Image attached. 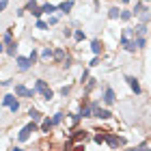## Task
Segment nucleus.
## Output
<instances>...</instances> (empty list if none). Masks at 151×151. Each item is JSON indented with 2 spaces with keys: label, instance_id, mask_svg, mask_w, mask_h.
Returning <instances> with one entry per match:
<instances>
[{
  "label": "nucleus",
  "instance_id": "7ed1b4c3",
  "mask_svg": "<svg viewBox=\"0 0 151 151\" xmlns=\"http://www.w3.org/2000/svg\"><path fill=\"white\" fill-rule=\"evenodd\" d=\"M108 145H110V149H119L125 145V138H121V136H112V134H108Z\"/></svg>",
  "mask_w": 151,
  "mask_h": 151
},
{
  "label": "nucleus",
  "instance_id": "1a4fd4ad",
  "mask_svg": "<svg viewBox=\"0 0 151 151\" xmlns=\"http://www.w3.org/2000/svg\"><path fill=\"white\" fill-rule=\"evenodd\" d=\"M26 11H30L32 15H37V17L41 15V13H43V11H41L39 6H37V2H35V0H30V2H28V6H26Z\"/></svg>",
  "mask_w": 151,
  "mask_h": 151
},
{
  "label": "nucleus",
  "instance_id": "bb28decb",
  "mask_svg": "<svg viewBox=\"0 0 151 151\" xmlns=\"http://www.w3.org/2000/svg\"><path fill=\"white\" fill-rule=\"evenodd\" d=\"M73 37H76V41H82V39H84V32H82V30H76Z\"/></svg>",
  "mask_w": 151,
  "mask_h": 151
},
{
  "label": "nucleus",
  "instance_id": "20e7f679",
  "mask_svg": "<svg viewBox=\"0 0 151 151\" xmlns=\"http://www.w3.org/2000/svg\"><path fill=\"white\" fill-rule=\"evenodd\" d=\"M37 91H30V88H26L24 84H17L15 86V95H19V97H35Z\"/></svg>",
  "mask_w": 151,
  "mask_h": 151
},
{
  "label": "nucleus",
  "instance_id": "ddd939ff",
  "mask_svg": "<svg viewBox=\"0 0 151 151\" xmlns=\"http://www.w3.org/2000/svg\"><path fill=\"white\" fill-rule=\"evenodd\" d=\"M134 32H136V37H145V32H147V26L145 24H138L134 28Z\"/></svg>",
  "mask_w": 151,
  "mask_h": 151
},
{
  "label": "nucleus",
  "instance_id": "b1692460",
  "mask_svg": "<svg viewBox=\"0 0 151 151\" xmlns=\"http://www.w3.org/2000/svg\"><path fill=\"white\" fill-rule=\"evenodd\" d=\"M52 121H54V125H56V123H60V121H63V112H56V114L52 116Z\"/></svg>",
  "mask_w": 151,
  "mask_h": 151
},
{
  "label": "nucleus",
  "instance_id": "c9c22d12",
  "mask_svg": "<svg viewBox=\"0 0 151 151\" xmlns=\"http://www.w3.org/2000/svg\"><path fill=\"white\" fill-rule=\"evenodd\" d=\"M145 2H151V0H145Z\"/></svg>",
  "mask_w": 151,
  "mask_h": 151
},
{
  "label": "nucleus",
  "instance_id": "393cba45",
  "mask_svg": "<svg viewBox=\"0 0 151 151\" xmlns=\"http://www.w3.org/2000/svg\"><path fill=\"white\" fill-rule=\"evenodd\" d=\"M17 50V43H11V45H6V54H15Z\"/></svg>",
  "mask_w": 151,
  "mask_h": 151
},
{
  "label": "nucleus",
  "instance_id": "0eeeda50",
  "mask_svg": "<svg viewBox=\"0 0 151 151\" xmlns=\"http://www.w3.org/2000/svg\"><path fill=\"white\" fill-rule=\"evenodd\" d=\"M125 80H127V84L132 86V91L138 95V93H140V84H138V80H136L134 76H125Z\"/></svg>",
  "mask_w": 151,
  "mask_h": 151
},
{
  "label": "nucleus",
  "instance_id": "f704fd0d",
  "mask_svg": "<svg viewBox=\"0 0 151 151\" xmlns=\"http://www.w3.org/2000/svg\"><path fill=\"white\" fill-rule=\"evenodd\" d=\"M125 151H136V149H125Z\"/></svg>",
  "mask_w": 151,
  "mask_h": 151
},
{
  "label": "nucleus",
  "instance_id": "f8f14e48",
  "mask_svg": "<svg viewBox=\"0 0 151 151\" xmlns=\"http://www.w3.org/2000/svg\"><path fill=\"white\" fill-rule=\"evenodd\" d=\"M91 47H93V52H95V54H101V50H104V45H101V41H99V39H95L93 43H91Z\"/></svg>",
  "mask_w": 151,
  "mask_h": 151
},
{
  "label": "nucleus",
  "instance_id": "5701e85b",
  "mask_svg": "<svg viewBox=\"0 0 151 151\" xmlns=\"http://www.w3.org/2000/svg\"><path fill=\"white\" fill-rule=\"evenodd\" d=\"M134 11H136V15H140V13H145L147 9H145V4L140 2V4H136V9H134Z\"/></svg>",
  "mask_w": 151,
  "mask_h": 151
},
{
  "label": "nucleus",
  "instance_id": "f03ea898",
  "mask_svg": "<svg viewBox=\"0 0 151 151\" xmlns=\"http://www.w3.org/2000/svg\"><path fill=\"white\" fill-rule=\"evenodd\" d=\"M32 132H37V125H35V121H32V123H28V125H26V127L22 129V132H19V136H17V138L22 140V142H26V140L30 138V134H32Z\"/></svg>",
  "mask_w": 151,
  "mask_h": 151
},
{
  "label": "nucleus",
  "instance_id": "6e6552de",
  "mask_svg": "<svg viewBox=\"0 0 151 151\" xmlns=\"http://www.w3.org/2000/svg\"><path fill=\"white\" fill-rule=\"evenodd\" d=\"M69 138H71L73 142H80V140L86 138V132H84V129H73V134L69 136Z\"/></svg>",
  "mask_w": 151,
  "mask_h": 151
},
{
  "label": "nucleus",
  "instance_id": "cd10ccee",
  "mask_svg": "<svg viewBox=\"0 0 151 151\" xmlns=\"http://www.w3.org/2000/svg\"><path fill=\"white\" fill-rule=\"evenodd\" d=\"M140 19H142V24H145V22H149V19H151V15L145 11V13H140Z\"/></svg>",
  "mask_w": 151,
  "mask_h": 151
},
{
  "label": "nucleus",
  "instance_id": "412c9836",
  "mask_svg": "<svg viewBox=\"0 0 151 151\" xmlns=\"http://www.w3.org/2000/svg\"><path fill=\"white\" fill-rule=\"evenodd\" d=\"M134 41H136V47H138V50H140V47H145V43H147L145 37H136Z\"/></svg>",
  "mask_w": 151,
  "mask_h": 151
},
{
  "label": "nucleus",
  "instance_id": "4468645a",
  "mask_svg": "<svg viewBox=\"0 0 151 151\" xmlns=\"http://www.w3.org/2000/svg\"><path fill=\"white\" fill-rule=\"evenodd\" d=\"M54 125L52 119H43V123H41V132H50V127Z\"/></svg>",
  "mask_w": 151,
  "mask_h": 151
},
{
  "label": "nucleus",
  "instance_id": "6ab92c4d",
  "mask_svg": "<svg viewBox=\"0 0 151 151\" xmlns=\"http://www.w3.org/2000/svg\"><path fill=\"white\" fill-rule=\"evenodd\" d=\"M28 114H30V119H32V121H39V119H41V112H39V110H35V108H30Z\"/></svg>",
  "mask_w": 151,
  "mask_h": 151
},
{
  "label": "nucleus",
  "instance_id": "2f4dec72",
  "mask_svg": "<svg viewBox=\"0 0 151 151\" xmlns=\"http://www.w3.org/2000/svg\"><path fill=\"white\" fill-rule=\"evenodd\" d=\"M73 151H84V147H82V145H78V147H76Z\"/></svg>",
  "mask_w": 151,
  "mask_h": 151
},
{
  "label": "nucleus",
  "instance_id": "f3484780",
  "mask_svg": "<svg viewBox=\"0 0 151 151\" xmlns=\"http://www.w3.org/2000/svg\"><path fill=\"white\" fill-rule=\"evenodd\" d=\"M2 43H4V45H11V43H13V35H11V30H6V32H4Z\"/></svg>",
  "mask_w": 151,
  "mask_h": 151
},
{
  "label": "nucleus",
  "instance_id": "39448f33",
  "mask_svg": "<svg viewBox=\"0 0 151 151\" xmlns=\"http://www.w3.org/2000/svg\"><path fill=\"white\" fill-rule=\"evenodd\" d=\"M121 45L125 47L127 52H136V50H138V47H136V41H129L127 35H123V37H121Z\"/></svg>",
  "mask_w": 151,
  "mask_h": 151
},
{
  "label": "nucleus",
  "instance_id": "c756f323",
  "mask_svg": "<svg viewBox=\"0 0 151 151\" xmlns=\"http://www.w3.org/2000/svg\"><path fill=\"white\" fill-rule=\"evenodd\" d=\"M129 17H132V13H129V11H123L121 13V19H129Z\"/></svg>",
  "mask_w": 151,
  "mask_h": 151
},
{
  "label": "nucleus",
  "instance_id": "f257e3e1",
  "mask_svg": "<svg viewBox=\"0 0 151 151\" xmlns=\"http://www.w3.org/2000/svg\"><path fill=\"white\" fill-rule=\"evenodd\" d=\"M35 91L43 95V99H52V97H54L52 88L47 86V82H45V80H37V84H35Z\"/></svg>",
  "mask_w": 151,
  "mask_h": 151
},
{
  "label": "nucleus",
  "instance_id": "473e14b6",
  "mask_svg": "<svg viewBox=\"0 0 151 151\" xmlns=\"http://www.w3.org/2000/svg\"><path fill=\"white\" fill-rule=\"evenodd\" d=\"M121 2H123V4H127V2H129V0H121Z\"/></svg>",
  "mask_w": 151,
  "mask_h": 151
},
{
  "label": "nucleus",
  "instance_id": "7c9ffc66",
  "mask_svg": "<svg viewBox=\"0 0 151 151\" xmlns=\"http://www.w3.org/2000/svg\"><path fill=\"white\" fill-rule=\"evenodd\" d=\"M136 151H147V145H138V147H136Z\"/></svg>",
  "mask_w": 151,
  "mask_h": 151
},
{
  "label": "nucleus",
  "instance_id": "4be33fe9",
  "mask_svg": "<svg viewBox=\"0 0 151 151\" xmlns=\"http://www.w3.org/2000/svg\"><path fill=\"white\" fill-rule=\"evenodd\" d=\"M54 58L56 60H65V52L63 50H54Z\"/></svg>",
  "mask_w": 151,
  "mask_h": 151
},
{
  "label": "nucleus",
  "instance_id": "2eb2a0df",
  "mask_svg": "<svg viewBox=\"0 0 151 151\" xmlns=\"http://www.w3.org/2000/svg\"><path fill=\"white\" fill-rule=\"evenodd\" d=\"M71 9H73V2H71V0H65V2L60 4V11H63V13H69Z\"/></svg>",
  "mask_w": 151,
  "mask_h": 151
},
{
  "label": "nucleus",
  "instance_id": "c85d7f7f",
  "mask_svg": "<svg viewBox=\"0 0 151 151\" xmlns=\"http://www.w3.org/2000/svg\"><path fill=\"white\" fill-rule=\"evenodd\" d=\"M37 28H39V30H45V28H47V24H45V22H41V19H39V22H37Z\"/></svg>",
  "mask_w": 151,
  "mask_h": 151
},
{
  "label": "nucleus",
  "instance_id": "9b49d317",
  "mask_svg": "<svg viewBox=\"0 0 151 151\" xmlns=\"http://www.w3.org/2000/svg\"><path fill=\"white\" fill-rule=\"evenodd\" d=\"M108 140V134L104 132V129H101L99 134H95V142H97V145H101V142H106Z\"/></svg>",
  "mask_w": 151,
  "mask_h": 151
},
{
  "label": "nucleus",
  "instance_id": "aec40b11",
  "mask_svg": "<svg viewBox=\"0 0 151 151\" xmlns=\"http://www.w3.org/2000/svg\"><path fill=\"white\" fill-rule=\"evenodd\" d=\"M41 11H43V13H54V11H56V6H54V4H43V6H41Z\"/></svg>",
  "mask_w": 151,
  "mask_h": 151
},
{
  "label": "nucleus",
  "instance_id": "dca6fc26",
  "mask_svg": "<svg viewBox=\"0 0 151 151\" xmlns=\"http://www.w3.org/2000/svg\"><path fill=\"white\" fill-rule=\"evenodd\" d=\"M15 104V97H13V95H4L2 97V106H13Z\"/></svg>",
  "mask_w": 151,
  "mask_h": 151
},
{
  "label": "nucleus",
  "instance_id": "a878e982",
  "mask_svg": "<svg viewBox=\"0 0 151 151\" xmlns=\"http://www.w3.org/2000/svg\"><path fill=\"white\" fill-rule=\"evenodd\" d=\"M52 56H54L52 50H43V52H41V58H52Z\"/></svg>",
  "mask_w": 151,
  "mask_h": 151
},
{
  "label": "nucleus",
  "instance_id": "9d476101",
  "mask_svg": "<svg viewBox=\"0 0 151 151\" xmlns=\"http://www.w3.org/2000/svg\"><path fill=\"white\" fill-rule=\"evenodd\" d=\"M104 101H106V104H114V91H112L110 86L104 91Z\"/></svg>",
  "mask_w": 151,
  "mask_h": 151
},
{
  "label": "nucleus",
  "instance_id": "423d86ee",
  "mask_svg": "<svg viewBox=\"0 0 151 151\" xmlns=\"http://www.w3.org/2000/svg\"><path fill=\"white\" fill-rule=\"evenodd\" d=\"M30 65H32L30 56H17V67H19V69H22V71H26V69H28Z\"/></svg>",
  "mask_w": 151,
  "mask_h": 151
},
{
  "label": "nucleus",
  "instance_id": "72a5a7b5",
  "mask_svg": "<svg viewBox=\"0 0 151 151\" xmlns=\"http://www.w3.org/2000/svg\"><path fill=\"white\" fill-rule=\"evenodd\" d=\"M11 151H22V149H11Z\"/></svg>",
  "mask_w": 151,
  "mask_h": 151
},
{
  "label": "nucleus",
  "instance_id": "a211bd4d",
  "mask_svg": "<svg viewBox=\"0 0 151 151\" xmlns=\"http://www.w3.org/2000/svg\"><path fill=\"white\" fill-rule=\"evenodd\" d=\"M108 17H110V19H116V17H121V13H119V9H116V6H112V9L108 11Z\"/></svg>",
  "mask_w": 151,
  "mask_h": 151
}]
</instances>
